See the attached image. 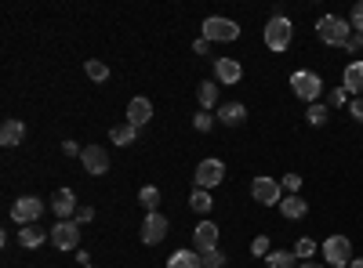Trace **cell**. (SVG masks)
<instances>
[{
	"label": "cell",
	"instance_id": "1f68e13d",
	"mask_svg": "<svg viewBox=\"0 0 363 268\" xmlns=\"http://www.w3.org/2000/svg\"><path fill=\"white\" fill-rule=\"evenodd\" d=\"M330 105H335V109L349 105V91H345V87H335V91L327 95V109H330Z\"/></svg>",
	"mask_w": 363,
	"mask_h": 268
},
{
	"label": "cell",
	"instance_id": "836d02e7",
	"mask_svg": "<svg viewBox=\"0 0 363 268\" xmlns=\"http://www.w3.org/2000/svg\"><path fill=\"white\" fill-rule=\"evenodd\" d=\"M251 254H255V257H269V254H272V250H269V235H255Z\"/></svg>",
	"mask_w": 363,
	"mask_h": 268
},
{
	"label": "cell",
	"instance_id": "4316f807",
	"mask_svg": "<svg viewBox=\"0 0 363 268\" xmlns=\"http://www.w3.org/2000/svg\"><path fill=\"white\" fill-rule=\"evenodd\" d=\"M138 203L145 206L149 214H157V206H160V189H153V185H145V189L138 192Z\"/></svg>",
	"mask_w": 363,
	"mask_h": 268
},
{
	"label": "cell",
	"instance_id": "4dcf8cb0",
	"mask_svg": "<svg viewBox=\"0 0 363 268\" xmlns=\"http://www.w3.org/2000/svg\"><path fill=\"white\" fill-rule=\"evenodd\" d=\"M193 127H196L200 134H207L211 127H215V116H211V112H203V109H200V112L193 116Z\"/></svg>",
	"mask_w": 363,
	"mask_h": 268
},
{
	"label": "cell",
	"instance_id": "52a82bcc",
	"mask_svg": "<svg viewBox=\"0 0 363 268\" xmlns=\"http://www.w3.org/2000/svg\"><path fill=\"white\" fill-rule=\"evenodd\" d=\"M240 37V25L233 18H203V40L211 44H218V40H236Z\"/></svg>",
	"mask_w": 363,
	"mask_h": 268
},
{
	"label": "cell",
	"instance_id": "ba28073f",
	"mask_svg": "<svg viewBox=\"0 0 363 268\" xmlns=\"http://www.w3.org/2000/svg\"><path fill=\"white\" fill-rule=\"evenodd\" d=\"M40 214H44V203H40L37 196H18V199L11 203V218H15L18 225H37Z\"/></svg>",
	"mask_w": 363,
	"mask_h": 268
},
{
	"label": "cell",
	"instance_id": "7bdbcfd3",
	"mask_svg": "<svg viewBox=\"0 0 363 268\" xmlns=\"http://www.w3.org/2000/svg\"><path fill=\"white\" fill-rule=\"evenodd\" d=\"M84 268H91V264H84Z\"/></svg>",
	"mask_w": 363,
	"mask_h": 268
},
{
	"label": "cell",
	"instance_id": "d590c367",
	"mask_svg": "<svg viewBox=\"0 0 363 268\" xmlns=\"http://www.w3.org/2000/svg\"><path fill=\"white\" fill-rule=\"evenodd\" d=\"M349 112H352L356 124H363V98H352V102H349Z\"/></svg>",
	"mask_w": 363,
	"mask_h": 268
},
{
	"label": "cell",
	"instance_id": "8fae6325",
	"mask_svg": "<svg viewBox=\"0 0 363 268\" xmlns=\"http://www.w3.org/2000/svg\"><path fill=\"white\" fill-rule=\"evenodd\" d=\"M167 235V218L164 214H145V225H142V243L145 247H157Z\"/></svg>",
	"mask_w": 363,
	"mask_h": 268
},
{
	"label": "cell",
	"instance_id": "60d3db41",
	"mask_svg": "<svg viewBox=\"0 0 363 268\" xmlns=\"http://www.w3.org/2000/svg\"><path fill=\"white\" fill-rule=\"evenodd\" d=\"M298 268H323V264H320V261H301Z\"/></svg>",
	"mask_w": 363,
	"mask_h": 268
},
{
	"label": "cell",
	"instance_id": "f35d334b",
	"mask_svg": "<svg viewBox=\"0 0 363 268\" xmlns=\"http://www.w3.org/2000/svg\"><path fill=\"white\" fill-rule=\"evenodd\" d=\"M62 153H66V156H80V153H84V148H80L77 141H62Z\"/></svg>",
	"mask_w": 363,
	"mask_h": 268
},
{
	"label": "cell",
	"instance_id": "83f0119b",
	"mask_svg": "<svg viewBox=\"0 0 363 268\" xmlns=\"http://www.w3.org/2000/svg\"><path fill=\"white\" fill-rule=\"evenodd\" d=\"M306 120H309L313 127H323V124L330 120V109H327L323 102H316V105H309V112H306Z\"/></svg>",
	"mask_w": 363,
	"mask_h": 268
},
{
	"label": "cell",
	"instance_id": "603a6c76",
	"mask_svg": "<svg viewBox=\"0 0 363 268\" xmlns=\"http://www.w3.org/2000/svg\"><path fill=\"white\" fill-rule=\"evenodd\" d=\"M109 138H113V145H135L138 127H131V124H116V127L109 131Z\"/></svg>",
	"mask_w": 363,
	"mask_h": 268
},
{
	"label": "cell",
	"instance_id": "e575fe53",
	"mask_svg": "<svg viewBox=\"0 0 363 268\" xmlns=\"http://www.w3.org/2000/svg\"><path fill=\"white\" fill-rule=\"evenodd\" d=\"M284 189H287L291 196H298V189H301V174H284Z\"/></svg>",
	"mask_w": 363,
	"mask_h": 268
},
{
	"label": "cell",
	"instance_id": "5bb4252c",
	"mask_svg": "<svg viewBox=\"0 0 363 268\" xmlns=\"http://www.w3.org/2000/svg\"><path fill=\"white\" fill-rule=\"evenodd\" d=\"M149 120H153V102H149V98H131V105H128V124H131V127H145Z\"/></svg>",
	"mask_w": 363,
	"mask_h": 268
},
{
	"label": "cell",
	"instance_id": "7c38bea8",
	"mask_svg": "<svg viewBox=\"0 0 363 268\" xmlns=\"http://www.w3.org/2000/svg\"><path fill=\"white\" fill-rule=\"evenodd\" d=\"M51 211L62 218V221H73L77 211H80V206H77V196H73L69 189H58V192L51 196Z\"/></svg>",
	"mask_w": 363,
	"mask_h": 268
},
{
	"label": "cell",
	"instance_id": "74e56055",
	"mask_svg": "<svg viewBox=\"0 0 363 268\" xmlns=\"http://www.w3.org/2000/svg\"><path fill=\"white\" fill-rule=\"evenodd\" d=\"M73 221H80V225H84V221H95V211H91V206H80Z\"/></svg>",
	"mask_w": 363,
	"mask_h": 268
},
{
	"label": "cell",
	"instance_id": "5b68a950",
	"mask_svg": "<svg viewBox=\"0 0 363 268\" xmlns=\"http://www.w3.org/2000/svg\"><path fill=\"white\" fill-rule=\"evenodd\" d=\"M251 196H255V203H262V206H280L284 189H280L277 177L262 174V177H255V182H251Z\"/></svg>",
	"mask_w": 363,
	"mask_h": 268
},
{
	"label": "cell",
	"instance_id": "9c48e42d",
	"mask_svg": "<svg viewBox=\"0 0 363 268\" xmlns=\"http://www.w3.org/2000/svg\"><path fill=\"white\" fill-rule=\"evenodd\" d=\"M80 243V221H58L51 228V247L55 250H73Z\"/></svg>",
	"mask_w": 363,
	"mask_h": 268
},
{
	"label": "cell",
	"instance_id": "ac0fdd59",
	"mask_svg": "<svg viewBox=\"0 0 363 268\" xmlns=\"http://www.w3.org/2000/svg\"><path fill=\"white\" fill-rule=\"evenodd\" d=\"M280 214H284L287 221H301V218L309 214V203L301 199V196H284V199H280Z\"/></svg>",
	"mask_w": 363,
	"mask_h": 268
},
{
	"label": "cell",
	"instance_id": "6da1fadb",
	"mask_svg": "<svg viewBox=\"0 0 363 268\" xmlns=\"http://www.w3.org/2000/svg\"><path fill=\"white\" fill-rule=\"evenodd\" d=\"M316 37H320L327 47H345L349 37H352V25H349L345 18H338V15H323V18L316 22Z\"/></svg>",
	"mask_w": 363,
	"mask_h": 268
},
{
	"label": "cell",
	"instance_id": "8992f818",
	"mask_svg": "<svg viewBox=\"0 0 363 268\" xmlns=\"http://www.w3.org/2000/svg\"><path fill=\"white\" fill-rule=\"evenodd\" d=\"M193 177H196V189H207V192H211L215 185H222V182H225V163H222V160H215V156H211V160H200Z\"/></svg>",
	"mask_w": 363,
	"mask_h": 268
},
{
	"label": "cell",
	"instance_id": "ffe728a7",
	"mask_svg": "<svg viewBox=\"0 0 363 268\" xmlns=\"http://www.w3.org/2000/svg\"><path fill=\"white\" fill-rule=\"evenodd\" d=\"M22 138H26V124L22 120H4V127H0V145L15 148V145H22Z\"/></svg>",
	"mask_w": 363,
	"mask_h": 268
},
{
	"label": "cell",
	"instance_id": "44dd1931",
	"mask_svg": "<svg viewBox=\"0 0 363 268\" xmlns=\"http://www.w3.org/2000/svg\"><path fill=\"white\" fill-rule=\"evenodd\" d=\"M196 98H200V109L211 112V109L218 105V83H215V80H203V83L196 87Z\"/></svg>",
	"mask_w": 363,
	"mask_h": 268
},
{
	"label": "cell",
	"instance_id": "7402d4cb",
	"mask_svg": "<svg viewBox=\"0 0 363 268\" xmlns=\"http://www.w3.org/2000/svg\"><path fill=\"white\" fill-rule=\"evenodd\" d=\"M167 268H203V261H200L196 250H174L167 257Z\"/></svg>",
	"mask_w": 363,
	"mask_h": 268
},
{
	"label": "cell",
	"instance_id": "d6986e66",
	"mask_svg": "<svg viewBox=\"0 0 363 268\" xmlns=\"http://www.w3.org/2000/svg\"><path fill=\"white\" fill-rule=\"evenodd\" d=\"M240 76H244V66H240L236 58H218V62H215V80H222V83H236Z\"/></svg>",
	"mask_w": 363,
	"mask_h": 268
},
{
	"label": "cell",
	"instance_id": "d6a6232c",
	"mask_svg": "<svg viewBox=\"0 0 363 268\" xmlns=\"http://www.w3.org/2000/svg\"><path fill=\"white\" fill-rule=\"evenodd\" d=\"M349 25H352V33H363V0H356V4H352Z\"/></svg>",
	"mask_w": 363,
	"mask_h": 268
},
{
	"label": "cell",
	"instance_id": "9a60e30c",
	"mask_svg": "<svg viewBox=\"0 0 363 268\" xmlns=\"http://www.w3.org/2000/svg\"><path fill=\"white\" fill-rule=\"evenodd\" d=\"M51 240V232H44L40 225H22V232H18V243L26 247V250H37V247H44Z\"/></svg>",
	"mask_w": 363,
	"mask_h": 268
},
{
	"label": "cell",
	"instance_id": "cb8c5ba5",
	"mask_svg": "<svg viewBox=\"0 0 363 268\" xmlns=\"http://www.w3.org/2000/svg\"><path fill=\"white\" fill-rule=\"evenodd\" d=\"M189 206H193L196 214H211V206H215V199H211V192H207V189H193Z\"/></svg>",
	"mask_w": 363,
	"mask_h": 268
},
{
	"label": "cell",
	"instance_id": "2e32d148",
	"mask_svg": "<svg viewBox=\"0 0 363 268\" xmlns=\"http://www.w3.org/2000/svg\"><path fill=\"white\" fill-rule=\"evenodd\" d=\"M342 87L349 95H356V98H363V62H349L345 66V76H342Z\"/></svg>",
	"mask_w": 363,
	"mask_h": 268
},
{
	"label": "cell",
	"instance_id": "3957f363",
	"mask_svg": "<svg viewBox=\"0 0 363 268\" xmlns=\"http://www.w3.org/2000/svg\"><path fill=\"white\" fill-rule=\"evenodd\" d=\"M291 91H294L301 102L316 105V102H320V95H323V80H320L316 73H309V69H298V73L291 76Z\"/></svg>",
	"mask_w": 363,
	"mask_h": 268
},
{
	"label": "cell",
	"instance_id": "d4e9b609",
	"mask_svg": "<svg viewBox=\"0 0 363 268\" xmlns=\"http://www.w3.org/2000/svg\"><path fill=\"white\" fill-rule=\"evenodd\" d=\"M294 250H272L269 257H265V268H294Z\"/></svg>",
	"mask_w": 363,
	"mask_h": 268
},
{
	"label": "cell",
	"instance_id": "8d00e7d4",
	"mask_svg": "<svg viewBox=\"0 0 363 268\" xmlns=\"http://www.w3.org/2000/svg\"><path fill=\"white\" fill-rule=\"evenodd\" d=\"M359 47H363V33H352V37H349V44H345V51H349V54H356Z\"/></svg>",
	"mask_w": 363,
	"mask_h": 268
},
{
	"label": "cell",
	"instance_id": "277c9868",
	"mask_svg": "<svg viewBox=\"0 0 363 268\" xmlns=\"http://www.w3.org/2000/svg\"><path fill=\"white\" fill-rule=\"evenodd\" d=\"M320 250H323V261L330 268H349L352 264V243L345 240V235H327Z\"/></svg>",
	"mask_w": 363,
	"mask_h": 268
},
{
	"label": "cell",
	"instance_id": "b9f144b4",
	"mask_svg": "<svg viewBox=\"0 0 363 268\" xmlns=\"http://www.w3.org/2000/svg\"><path fill=\"white\" fill-rule=\"evenodd\" d=\"M349 268H363V257H352V264Z\"/></svg>",
	"mask_w": 363,
	"mask_h": 268
},
{
	"label": "cell",
	"instance_id": "4fadbf2b",
	"mask_svg": "<svg viewBox=\"0 0 363 268\" xmlns=\"http://www.w3.org/2000/svg\"><path fill=\"white\" fill-rule=\"evenodd\" d=\"M193 240H196V254L218 250V225L215 221H200L196 232H193Z\"/></svg>",
	"mask_w": 363,
	"mask_h": 268
},
{
	"label": "cell",
	"instance_id": "7a4b0ae2",
	"mask_svg": "<svg viewBox=\"0 0 363 268\" xmlns=\"http://www.w3.org/2000/svg\"><path fill=\"white\" fill-rule=\"evenodd\" d=\"M291 40H294L291 18H287V15H284V18H269V25H265V47L277 51V54H284V51L291 47Z\"/></svg>",
	"mask_w": 363,
	"mask_h": 268
},
{
	"label": "cell",
	"instance_id": "484cf974",
	"mask_svg": "<svg viewBox=\"0 0 363 268\" xmlns=\"http://www.w3.org/2000/svg\"><path fill=\"white\" fill-rule=\"evenodd\" d=\"M84 69H87V76L95 80V83H106V80H109V66H106V62H99V58H87Z\"/></svg>",
	"mask_w": 363,
	"mask_h": 268
},
{
	"label": "cell",
	"instance_id": "e0dca14e",
	"mask_svg": "<svg viewBox=\"0 0 363 268\" xmlns=\"http://www.w3.org/2000/svg\"><path fill=\"white\" fill-rule=\"evenodd\" d=\"M218 120L225 124V127H240L247 120V105L244 102H225L222 109H218Z\"/></svg>",
	"mask_w": 363,
	"mask_h": 268
},
{
	"label": "cell",
	"instance_id": "ab89813d",
	"mask_svg": "<svg viewBox=\"0 0 363 268\" xmlns=\"http://www.w3.org/2000/svg\"><path fill=\"white\" fill-rule=\"evenodd\" d=\"M193 51H196V54H207V51H211V40H203V37H200V40L193 44Z\"/></svg>",
	"mask_w": 363,
	"mask_h": 268
},
{
	"label": "cell",
	"instance_id": "30bf717a",
	"mask_svg": "<svg viewBox=\"0 0 363 268\" xmlns=\"http://www.w3.org/2000/svg\"><path fill=\"white\" fill-rule=\"evenodd\" d=\"M80 163H84V170L87 174H109V153L102 145H84V153H80Z\"/></svg>",
	"mask_w": 363,
	"mask_h": 268
},
{
	"label": "cell",
	"instance_id": "f546056e",
	"mask_svg": "<svg viewBox=\"0 0 363 268\" xmlns=\"http://www.w3.org/2000/svg\"><path fill=\"white\" fill-rule=\"evenodd\" d=\"M200 261H203V268H225V254L222 250H207V254H200Z\"/></svg>",
	"mask_w": 363,
	"mask_h": 268
},
{
	"label": "cell",
	"instance_id": "f1b7e54d",
	"mask_svg": "<svg viewBox=\"0 0 363 268\" xmlns=\"http://www.w3.org/2000/svg\"><path fill=\"white\" fill-rule=\"evenodd\" d=\"M316 254V243H313V235H301V240L294 243V257H301V261H309Z\"/></svg>",
	"mask_w": 363,
	"mask_h": 268
}]
</instances>
